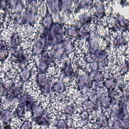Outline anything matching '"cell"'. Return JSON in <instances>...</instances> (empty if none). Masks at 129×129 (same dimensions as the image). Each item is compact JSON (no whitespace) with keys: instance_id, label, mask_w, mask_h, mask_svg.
I'll use <instances>...</instances> for the list:
<instances>
[{"instance_id":"25","label":"cell","mask_w":129,"mask_h":129,"mask_svg":"<svg viewBox=\"0 0 129 129\" xmlns=\"http://www.w3.org/2000/svg\"><path fill=\"white\" fill-rule=\"evenodd\" d=\"M89 76L92 81L103 82L105 79L103 73L99 70L91 71L89 73Z\"/></svg>"},{"instance_id":"12","label":"cell","mask_w":129,"mask_h":129,"mask_svg":"<svg viewBox=\"0 0 129 129\" xmlns=\"http://www.w3.org/2000/svg\"><path fill=\"white\" fill-rule=\"evenodd\" d=\"M94 124L99 127H108V117L106 115L101 113L96 117Z\"/></svg>"},{"instance_id":"29","label":"cell","mask_w":129,"mask_h":129,"mask_svg":"<svg viewBox=\"0 0 129 129\" xmlns=\"http://www.w3.org/2000/svg\"><path fill=\"white\" fill-rule=\"evenodd\" d=\"M125 42V38L122 34H117L113 38V44L115 47L118 48L124 45Z\"/></svg>"},{"instance_id":"20","label":"cell","mask_w":129,"mask_h":129,"mask_svg":"<svg viewBox=\"0 0 129 129\" xmlns=\"http://www.w3.org/2000/svg\"><path fill=\"white\" fill-rule=\"evenodd\" d=\"M49 78L46 73H37L36 77V85L41 88L49 82Z\"/></svg>"},{"instance_id":"34","label":"cell","mask_w":129,"mask_h":129,"mask_svg":"<svg viewBox=\"0 0 129 129\" xmlns=\"http://www.w3.org/2000/svg\"><path fill=\"white\" fill-rule=\"evenodd\" d=\"M116 84L113 81L112 78L107 79L105 80H104L103 81V86L104 88H105L107 90L113 88H115Z\"/></svg>"},{"instance_id":"1","label":"cell","mask_w":129,"mask_h":129,"mask_svg":"<svg viewBox=\"0 0 129 129\" xmlns=\"http://www.w3.org/2000/svg\"><path fill=\"white\" fill-rule=\"evenodd\" d=\"M16 102L18 104L22 105L29 110L32 111L36 105V101L29 93L24 92L21 93L17 97Z\"/></svg>"},{"instance_id":"14","label":"cell","mask_w":129,"mask_h":129,"mask_svg":"<svg viewBox=\"0 0 129 129\" xmlns=\"http://www.w3.org/2000/svg\"><path fill=\"white\" fill-rule=\"evenodd\" d=\"M25 16L28 24H35L37 20V14L35 11L32 9L25 10L24 11Z\"/></svg>"},{"instance_id":"33","label":"cell","mask_w":129,"mask_h":129,"mask_svg":"<svg viewBox=\"0 0 129 129\" xmlns=\"http://www.w3.org/2000/svg\"><path fill=\"white\" fill-rule=\"evenodd\" d=\"M94 104V103L91 102L86 98H85V99L82 102L81 106L82 109L87 110H92Z\"/></svg>"},{"instance_id":"23","label":"cell","mask_w":129,"mask_h":129,"mask_svg":"<svg viewBox=\"0 0 129 129\" xmlns=\"http://www.w3.org/2000/svg\"><path fill=\"white\" fill-rule=\"evenodd\" d=\"M54 22L53 16L49 14H46L42 19L41 25L43 28H49Z\"/></svg>"},{"instance_id":"40","label":"cell","mask_w":129,"mask_h":129,"mask_svg":"<svg viewBox=\"0 0 129 129\" xmlns=\"http://www.w3.org/2000/svg\"><path fill=\"white\" fill-rule=\"evenodd\" d=\"M116 86L117 89H118L120 92H123L125 90L126 84H125V83L123 82H118L117 86V85Z\"/></svg>"},{"instance_id":"10","label":"cell","mask_w":129,"mask_h":129,"mask_svg":"<svg viewBox=\"0 0 129 129\" xmlns=\"http://www.w3.org/2000/svg\"><path fill=\"white\" fill-rule=\"evenodd\" d=\"M91 80L89 74L85 73L83 72V73L79 74L77 77V88L79 91L83 89L84 87H87L88 83Z\"/></svg>"},{"instance_id":"21","label":"cell","mask_w":129,"mask_h":129,"mask_svg":"<svg viewBox=\"0 0 129 129\" xmlns=\"http://www.w3.org/2000/svg\"><path fill=\"white\" fill-rule=\"evenodd\" d=\"M77 10H83V11H88L91 7H94V2L92 1H81L77 2Z\"/></svg>"},{"instance_id":"39","label":"cell","mask_w":129,"mask_h":129,"mask_svg":"<svg viewBox=\"0 0 129 129\" xmlns=\"http://www.w3.org/2000/svg\"><path fill=\"white\" fill-rule=\"evenodd\" d=\"M21 128L23 129H29L33 127V124L31 120L29 119H26L21 123Z\"/></svg>"},{"instance_id":"35","label":"cell","mask_w":129,"mask_h":129,"mask_svg":"<svg viewBox=\"0 0 129 129\" xmlns=\"http://www.w3.org/2000/svg\"><path fill=\"white\" fill-rule=\"evenodd\" d=\"M40 58L43 60L47 61V62H48L50 64V65L53 62L51 58L50 52H48L47 51H44L41 54Z\"/></svg>"},{"instance_id":"32","label":"cell","mask_w":129,"mask_h":129,"mask_svg":"<svg viewBox=\"0 0 129 129\" xmlns=\"http://www.w3.org/2000/svg\"><path fill=\"white\" fill-rule=\"evenodd\" d=\"M20 39L21 38L19 34L14 32L10 36L9 44L11 45H19L21 41Z\"/></svg>"},{"instance_id":"7","label":"cell","mask_w":129,"mask_h":129,"mask_svg":"<svg viewBox=\"0 0 129 129\" xmlns=\"http://www.w3.org/2000/svg\"><path fill=\"white\" fill-rule=\"evenodd\" d=\"M14 117V113L11 109L4 108L1 109V120L2 123L4 125V127L11 125Z\"/></svg>"},{"instance_id":"28","label":"cell","mask_w":129,"mask_h":129,"mask_svg":"<svg viewBox=\"0 0 129 129\" xmlns=\"http://www.w3.org/2000/svg\"><path fill=\"white\" fill-rule=\"evenodd\" d=\"M41 94L45 97L49 96L52 93V83L49 81L43 87L40 88Z\"/></svg>"},{"instance_id":"13","label":"cell","mask_w":129,"mask_h":129,"mask_svg":"<svg viewBox=\"0 0 129 129\" xmlns=\"http://www.w3.org/2000/svg\"><path fill=\"white\" fill-rule=\"evenodd\" d=\"M52 90L53 92L62 95L66 90V85L63 80H58L55 81L52 85Z\"/></svg>"},{"instance_id":"41","label":"cell","mask_w":129,"mask_h":129,"mask_svg":"<svg viewBox=\"0 0 129 129\" xmlns=\"http://www.w3.org/2000/svg\"><path fill=\"white\" fill-rule=\"evenodd\" d=\"M88 68L90 70V71H95V70H100V68L97 62H94L93 63L89 64Z\"/></svg>"},{"instance_id":"6","label":"cell","mask_w":129,"mask_h":129,"mask_svg":"<svg viewBox=\"0 0 129 129\" xmlns=\"http://www.w3.org/2000/svg\"><path fill=\"white\" fill-rule=\"evenodd\" d=\"M50 54L53 62L55 61H60L63 60L69 55L61 45L56 49H51Z\"/></svg>"},{"instance_id":"42","label":"cell","mask_w":129,"mask_h":129,"mask_svg":"<svg viewBox=\"0 0 129 129\" xmlns=\"http://www.w3.org/2000/svg\"><path fill=\"white\" fill-rule=\"evenodd\" d=\"M126 3H127V1H120V4L122 6H125L126 4H127Z\"/></svg>"},{"instance_id":"3","label":"cell","mask_w":129,"mask_h":129,"mask_svg":"<svg viewBox=\"0 0 129 129\" xmlns=\"http://www.w3.org/2000/svg\"><path fill=\"white\" fill-rule=\"evenodd\" d=\"M60 1L48 0L44 2L47 14L52 16L59 15L60 13Z\"/></svg>"},{"instance_id":"17","label":"cell","mask_w":129,"mask_h":129,"mask_svg":"<svg viewBox=\"0 0 129 129\" xmlns=\"http://www.w3.org/2000/svg\"><path fill=\"white\" fill-rule=\"evenodd\" d=\"M61 46L64 48L68 54L73 53L75 50V45L73 40L68 38L64 40L61 44Z\"/></svg>"},{"instance_id":"18","label":"cell","mask_w":129,"mask_h":129,"mask_svg":"<svg viewBox=\"0 0 129 129\" xmlns=\"http://www.w3.org/2000/svg\"><path fill=\"white\" fill-rule=\"evenodd\" d=\"M35 123L37 125L40 126H47L51 124V121L49 116L45 113L38 116L34 119Z\"/></svg>"},{"instance_id":"38","label":"cell","mask_w":129,"mask_h":129,"mask_svg":"<svg viewBox=\"0 0 129 129\" xmlns=\"http://www.w3.org/2000/svg\"><path fill=\"white\" fill-rule=\"evenodd\" d=\"M79 118L89 119L90 120L91 113H90L89 110L83 109V110H82L79 113Z\"/></svg>"},{"instance_id":"11","label":"cell","mask_w":129,"mask_h":129,"mask_svg":"<svg viewBox=\"0 0 129 129\" xmlns=\"http://www.w3.org/2000/svg\"><path fill=\"white\" fill-rule=\"evenodd\" d=\"M19 76L21 82L24 83L30 81L32 77V70L29 68L24 67L20 70Z\"/></svg>"},{"instance_id":"36","label":"cell","mask_w":129,"mask_h":129,"mask_svg":"<svg viewBox=\"0 0 129 129\" xmlns=\"http://www.w3.org/2000/svg\"><path fill=\"white\" fill-rule=\"evenodd\" d=\"M119 69L120 71L122 73H127L128 70V59H125L120 62L119 65Z\"/></svg>"},{"instance_id":"5","label":"cell","mask_w":129,"mask_h":129,"mask_svg":"<svg viewBox=\"0 0 129 129\" xmlns=\"http://www.w3.org/2000/svg\"><path fill=\"white\" fill-rule=\"evenodd\" d=\"M103 2H99V3L94 4V13L93 16L94 18L97 20H102L106 16V8Z\"/></svg>"},{"instance_id":"26","label":"cell","mask_w":129,"mask_h":129,"mask_svg":"<svg viewBox=\"0 0 129 129\" xmlns=\"http://www.w3.org/2000/svg\"><path fill=\"white\" fill-rule=\"evenodd\" d=\"M115 24L118 25L122 30H124L125 31L126 29H128V21L121 15L118 14L116 16Z\"/></svg>"},{"instance_id":"15","label":"cell","mask_w":129,"mask_h":129,"mask_svg":"<svg viewBox=\"0 0 129 129\" xmlns=\"http://www.w3.org/2000/svg\"><path fill=\"white\" fill-rule=\"evenodd\" d=\"M74 2L70 0L60 1V13H70L73 10Z\"/></svg>"},{"instance_id":"37","label":"cell","mask_w":129,"mask_h":129,"mask_svg":"<svg viewBox=\"0 0 129 129\" xmlns=\"http://www.w3.org/2000/svg\"><path fill=\"white\" fill-rule=\"evenodd\" d=\"M120 123L121 129H128L129 128V119L128 115L125 116L123 119L120 120Z\"/></svg>"},{"instance_id":"8","label":"cell","mask_w":129,"mask_h":129,"mask_svg":"<svg viewBox=\"0 0 129 129\" xmlns=\"http://www.w3.org/2000/svg\"><path fill=\"white\" fill-rule=\"evenodd\" d=\"M93 15L89 11H83L80 12L77 16V20L82 26L89 25L93 21Z\"/></svg>"},{"instance_id":"22","label":"cell","mask_w":129,"mask_h":129,"mask_svg":"<svg viewBox=\"0 0 129 129\" xmlns=\"http://www.w3.org/2000/svg\"><path fill=\"white\" fill-rule=\"evenodd\" d=\"M36 69L38 73H46L50 67V64L46 61L43 60L40 58L36 62Z\"/></svg>"},{"instance_id":"31","label":"cell","mask_w":129,"mask_h":129,"mask_svg":"<svg viewBox=\"0 0 129 129\" xmlns=\"http://www.w3.org/2000/svg\"><path fill=\"white\" fill-rule=\"evenodd\" d=\"M66 33L69 37L68 38L72 40V39H77L79 37L78 31L77 29L74 27H71L68 28L66 30Z\"/></svg>"},{"instance_id":"24","label":"cell","mask_w":129,"mask_h":129,"mask_svg":"<svg viewBox=\"0 0 129 129\" xmlns=\"http://www.w3.org/2000/svg\"><path fill=\"white\" fill-rule=\"evenodd\" d=\"M51 125L53 127L58 129L69 128V125L66 120L62 118H55L51 121Z\"/></svg>"},{"instance_id":"27","label":"cell","mask_w":129,"mask_h":129,"mask_svg":"<svg viewBox=\"0 0 129 129\" xmlns=\"http://www.w3.org/2000/svg\"><path fill=\"white\" fill-rule=\"evenodd\" d=\"M26 108L25 106L18 104L13 112L14 117L18 119L23 118L26 113Z\"/></svg>"},{"instance_id":"30","label":"cell","mask_w":129,"mask_h":129,"mask_svg":"<svg viewBox=\"0 0 129 129\" xmlns=\"http://www.w3.org/2000/svg\"><path fill=\"white\" fill-rule=\"evenodd\" d=\"M45 109L42 105H36L32 110V117L33 119L43 114Z\"/></svg>"},{"instance_id":"2","label":"cell","mask_w":129,"mask_h":129,"mask_svg":"<svg viewBox=\"0 0 129 129\" xmlns=\"http://www.w3.org/2000/svg\"><path fill=\"white\" fill-rule=\"evenodd\" d=\"M100 41L98 37L93 32H90V36L87 40L86 50L87 53L90 55L99 48Z\"/></svg>"},{"instance_id":"19","label":"cell","mask_w":129,"mask_h":129,"mask_svg":"<svg viewBox=\"0 0 129 129\" xmlns=\"http://www.w3.org/2000/svg\"><path fill=\"white\" fill-rule=\"evenodd\" d=\"M75 70L74 64L72 63L68 62L64 65L62 68V74L63 77L70 78L73 76V74L75 73Z\"/></svg>"},{"instance_id":"9","label":"cell","mask_w":129,"mask_h":129,"mask_svg":"<svg viewBox=\"0 0 129 129\" xmlns=\"http://www.w3.org/2000/svg\"><path fill=\"white\" fill-rule=\"evenodd\" d=\"M46 50L43 39L40 37L34 43L32 48V53L34 56L41 55V54Z\"/></svg>"},{"instance_id":"16","label":"cell","mask_w":129,"mask_h":129,"mask_svg":"<svg viewBox=\"0 0 129 129\" xmlns=\"http://www.w3.org/2000/svg\"><path fill=\"white\" fill-rule=\"evenodd\" d=\"M77 109L74 104L72 103H69L67 104L63 111L64 118L66 119H69L73 117L76 112Z\"/></svg>"},{"instance_id":"4","label":"cell","mask_w":129,"mask_h":129,"mask_svg":"<svg viewBox=\"0 0 129 129\" xmlns=\"http://www.w3.org/2000/svg\"><path fill=\"white\" fill-rule=\"evenodd\" d=\"M8 6L12 13L22 12L25 11V2L22 1H4Z\"/></svg>"}]
</instances>
